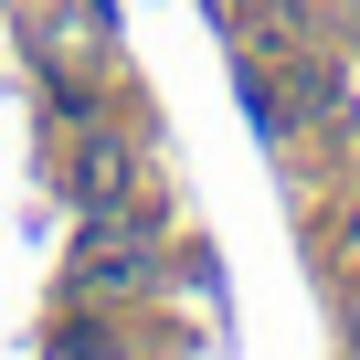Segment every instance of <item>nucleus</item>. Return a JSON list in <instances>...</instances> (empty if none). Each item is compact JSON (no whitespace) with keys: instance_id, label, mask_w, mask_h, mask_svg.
<instances>
[{"instance_id":"nucleus-1","label":"nucleus","mask_w":360,"mask_h":360,"mask_svg":"<svg viewBox=\"0 0 360 360\" xmlns=\"http://www.w3.org/2000/svg\"><path fill=\"white\" fill-rule=\"evenodd\" d=\"M339 106V75L328 64H255L244 75V117L265 127V138H297L307 117H328Z\"/></svg>"},{"instance_id":"nucleus-2","label":"nucleus","mask_w":360,"mask_h":360,"mask_svg":"<svg viewBox=\"0 0 360 360\" xmlns=\"http://www.w3.org/2000/svg\"><path fill=\"white\" fill-rule=\"evenodd\" d=\"M148 276H159L148 233H138L127 212H96V244H85V286H96V297H127V286H148Z\"/></svg>"},{"instance_id":"nucleus-3","label":"nucleus","mask_w":360,"mask_h":360,"mask_svg":"<svg viewBox=\"0 0 360 360\" xmlns=\"http://www.w3.org/2000/svg\"><path fill=\"white\" fill-rule=\"evenodd\" d=\"M127 191H138V159H127L117 138H96V148L75 159V202H85V212H127Z\"/></svg>"},{"instance_id":"nucleus-4","label":"nucleus","mask_w":360,"mask_h":360,"mask_svg":"<svg viewBox=\"0 0 360 360\" xmlns=\"http://www.w3.org/2000/svg\"><path fill=\"white\" fill-rule=\"evenodd\" d=\"M244 32H255V43H276V53H286V43H297V32H307V0H255V11H244Z\"/></svg>"}]
</instances>
